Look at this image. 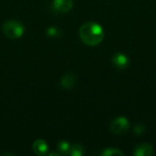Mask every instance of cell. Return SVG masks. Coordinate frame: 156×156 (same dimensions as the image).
I'll return each mask as SVG.
<instances>
[{"label":"cell","mask_w":156,"mask_h":156,"mask_svg":"<svg viewBox=\"0 0 156 156\" xmlns=\"http://www.w3.org/2000/svg\"><path fill=\"white\" fill-rule=\"evenodd\" d=\"M79 33L82 42L90 47L99 45L104 37L103 28L95 22L84 23L80 27Z\"/></svg>","instance_id":"cell-1"},{"label":"cell","mask_w":156,"mask_h":156,"mask_svg":"<svg viewBox=\"0 0 156 156\" xmlns=\"http://www.w3.org/2000/svg\"><path fill=\"white\" fill-rule=\"evenodd\" d=\"M3 31L7 37L11 39H17L23 36L25 32V27L17 20H8L4 23Z\"/></svg>","instance_id":"cell-2"},{"label":"cell","mask_w":156,"mask_h":156,"mask_svg":"<svg viewBox=\"0 0 156 156\" xmlns=\"http://www.w3.org/2000/svg\"><path fill=\"white\" fill-rule=\"evenodd\" d=\"M130 127V123L125 117H118L116 118L111 124L110 130L112 133L116 135H123L125 134Z\"/></svg>","instance_id":"cell-3"},{"label":"cell","mask_w":156,"mask_h":156,"mask_svg":"<svg viewBox=\"0 0 156 156\" xmlns=\"http://www.w3.org/2000/svg\"><path fill=\"white\" fill-rule=\"evenodd\" d=\"M52 7L59 13H67L73 7V0H53Z\"/></svg>","instance_id":"cell-4"},{"label":"cell","mask_w":156,"mask_h":156,"mask_svg":"<svg viewBox=\"0 0 156 156\" xmlns=\"http://www.w3.org/2000/svg\"><path fill=\"white\" fill-rule=\"evenodd\" d=\"M113 65L119 69H124L129 66V58L123 53H116L112 57Z\"/></svg>","instance_id":"cell-5"},{"label":"cell","mask_w":156,"mask_h":156,"mask_svg":"<svg viewBox=\"0 0 156 156\" xmlns=\"http://www.w3.org/2000/svg\"><path fill=\"white\" fill-rule=\"evenodd\" d=\"M154 154L152 145L148 144H141L134 148L133 155L135 156H151Z\"/></svg>","instance_id":"cell-6"},{"label":"cell","mask_w":156,"mask_h":156,"mask_svg":"<svg viewBox=\"0 0 156 156\" xmlns=\"http://www.w3.org/2000/svg\"><path fill=\"white\" fill-rule=\"evenodd\" d=\"M48 145L45 140L39 139L34 142L33 144V151L37 155H44L48 153Z\"/></svg>","instance_id":"cell-7"},{"label":"cell","mask_w":156,"mask_h":156,"mask_svg":"<svg viewBox=\"0 0 156 156\" xmlns=\"http://www.w3.org/2000/svg\"><path fill=\"white\" fill-rule=\"evenodd\" d=\"M76 82V77L73 73H67L65 74L61 80H60V85L64 88V89H70L75 85Z\"/></svg>","instance_id":"cell-8"},{"label":"cell","mask_w":156,"mask_h":156,"mask_svg":"<svg viewBox=\"0 0 156 156\" xmlns=\"http://www.w3.org/2000/svg\"><path fill=\"white\" fill-rule=\"evenodd\" d=\"M84 154H85V150L82 145L74 144L70 147V151H69V154L73 156H82Z\"/></svg>","instance_id":"cell-9"},{"label":"cell","mask_w":156,"mask_h":156,"mask_svg":"<svg viewBox=\"0 0 156 156\" xmlns=\"http://www.w3.org/2000/svg\"><path fill=\"white\" fill-rule=\"evenodd\" d=\"M58 150L62 154H69V151H70V147L71 145L67 142V141H60L58 145Z\"/></svg>","instance_id":"cell-10"},{"label":"cell","mask_w":156,"mask_h":156,"mask_svg":"<svg viewBox=\"0 0 156 156\" xmlns=\"http://www.w3.org/2000/svg\"><path fill=\"white\" fill-rule=\"evenodd\" d=\"M101 155L103 156H114V155H123V153L117 149V148H107L102 153Z\"/></svg>","instance_id":"cell-11"},{"label":"cell","mask_w":156,"mask_h":156,"mask_svg":"<svg viewBox=\"0 0 156 156\" xmlns=\"http://www.w3.org/2000/svg\"><path fill=\"white\" fill-rule=\"evenodd\" d=\"M47 34L51 37H58L60 35V30L58 27H50L47 29Z\"/></svg>","instance_id":"cell-12"},{"label":"cell","mask_w":156,"mask_h":156,"mask_svg":"<svg viewBox=\"0 0 156 156\" xmlns=\"http://www.w3.org/2000/svg\"><path fill=\"white\" fill-rule=\"evenodd\" d=\"M144 131V127L143 125H138L134 128V132L137 133V134H141Z\"/></svg>","instance_id":"cell-13"}]
</instances>
